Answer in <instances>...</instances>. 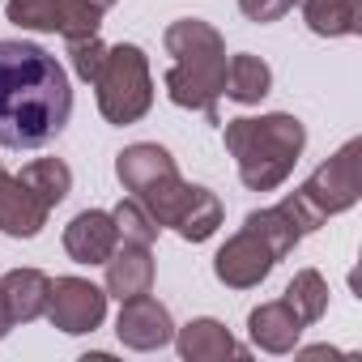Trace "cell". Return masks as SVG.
Wrapping results in <instances>:
<instances>
[{
    "label": "cell",
    "instance_id": "6",
    "mask_svg": "<svg viewBox=\"0 0 362 362\" xmlns=\"http://www.w3.org/2000/svg\"><path fill=\"white\" fill-rule=\"evenodd\" d=\"M43 315L52 320V328H60L69 337L94 332L107 320V290H98L86 277H56L52 290H47V311Z\"/></svg>",
    "mask_w": 362,
    "mask_h": 362
},
{
    "label": "cell",
    "instance_id": "14",
    "mask_svg": "<svg viewBox=\"0 0 362 362\" xmlns=\"http://www.w3.org/2000/svg\"><path fill=\"white\" fill-rule=\"evenodd\" d=\"M179 166H175V158L162 149V145H153V141H136V145H128V149H119L115 153V179L124 184V192H141V188H149V184H158V179H166V175H175Z\"/></svg>",
    "mask_w": 362,
    "mask_h": 362
},
{
    "label": "cell",
    "instance_id": "28",
    "mask_svg": "<svg viewBox=\"0 0 362 362\" xmlns=\"http://www.w3.org/2000/svg\"><path fill=\"white\" fill-rule=\"evenodd\" d=\"M94 5H103V9H111V5H115V0H94Z\"/></svg>",
    "mask_w": 362,
    "mask_h": 362
},
{
    "label": "cell",
    "instance_id": "13",
    "mask_svg": "<svg viewBox=\"0 0 362 362\" xmlns=\"http://www.w3.org/2000/svg\"><path fill=\"white\" fill-rule=\"evenodd\" d=\"M247 337L264 354H290L303 337V320L286 307V298H273V303H260L247 315Z\"/></svg>",
    "mask_w": 362,
    "mask_h": 362
},
{
    "label": "cell",
    "instance_id": "3",
    "mask_svg": "<svg viewBox=\"0 0 362 362\" xmlns=\"http://www.w3.org/2000/svg\"><path fill=\"white\" fill-rule=\"evenodd\" d=\"M222 141H226V153L239 166L243 188L273 192L298 166L303 145H307V128H303V119H294L286 111H273V115H260V119L239 115V119L222 124Z\"/></svg>",
    "mask_w": 362,
    "mask_h": 362
},
{
    "label": "cell",
    "instance_id": "29",
    "mask_svg": "<svg viewBox=\"0 0 362 362\" xmlns=\"http://www.w3.org/2000/svg\"><path fill=\"white\" fill-rule=\"evenodd\" d=\"M0 170H5V166H0Z\"/></svg>",
    "mask_w": 362,
    "mask_h": 362
},
{
    "label": "cell",
    "instance_id": "19",
    "mask_svg": "<svg viewBox=\"0 0 362 362\" xmlns=\"http://www.w3.org/2000/svg\"><path fill=\"white\" fill-rule=\"evenodd\" d=\"M18 179H22V184H26L47 209L64 205L69 192H73V170H69V162H60V158H35V162L22 166Z\"/></svg>",
    "mask_w": 362,
    "mask_h": 362
},
{
    "label": "cell",
    "instance_id": "21",
    "mask_svg": "<svg viewBox=\"0 0 362 362\" xmlns=\"http://www.w3.org/2000/svg\"><path fill=\"white\" fill-rule=\"evenodd\" d=\"M243 226L256 230V235L277 252V260H286V256L298 247V239H303V230L294 226V218H290L281 205H273V209H252V214L243 218Z\"/></svg>",
    "mask_w": 362,
    "mask_h": 362
},
{
    "label": "cell",
    "instance_id": "16",
    "mask_svg": "<svg viewBox=\"0 0 362 362\" xmlns=\"http://www.w3.org/2000/svg\"><path fill=\"white\" fill-rule=\"evenodd\" d=\"M170 226L179 230V239H188V243H205V239H214V235H218V226H222V201H218L209 188H197V184H192Z\"/></svg>",
    "mask_w": 362,
    "mask_h": 362
},
{
    "label": "cell",
    "instance_id": "5",
    "mask_svg": "<svg viewBox=\"0 0 362 362\" xmlns=\"http://www.w3.org/2000/svg\"><path fill=\"white\" fill-rule=\"evenodd\" d=\"M98 90V111L107 124L124 128L149 115L153 107V77H149V56L136 43H115L107 47V60L98 77L90 81Z\"/></svg>",
    "mask_w": 362,
    "mask_h": 362
},
{
    "label": "cell",
    "instance_id": "18",
    "mask_svg": "<svg viewBox=\"0 0 362 362\" xmlns=\"http://www.w3.org/2000/svg\"><path fill=\"white\" fill-rule=\"evenodd\" d=\"M269 90H273V69H269L260 56L239 52V56L226 60V94H230L235 103L252 107V103L269 98Z\"/></svg>",
    "mask_w": 362,
    "mask_h": 362
},
{
    "label": "cell",
    "instance_id": "10",
    "mask_svg": "<svg viewBox=\"0 0 362 362\" xmlns=\"http://www.w3.org/2000/svg\"><path fill=\"white\" fill-rule=\"evenodd\" d=\"M47 214L52 209L22 184L18 175L0 170V230L13 235V239H35L47 226Z\"/></svg>",
    "mask_w": 362,
    "mask_h": 362
},
{
    "label": "cell",
    "instance_id": "25",
    "mask_svg": "<svg viewBox=\"0 0 362 362\" xmlns=\"http://www.w3.org/2000/svg\"><path fill=\"white\" fill-rule=\"evenodd\" d=\"M69 60H73V73H77L81 81H94L98 69H103V60H107V43H103L98 35L77 39V43H69Z\"/></svg>",
    "mask_w": 362,
    "mask_h": 362
},
{
    "label": "cell",
    "instance_id": "20",
    "mask_svg": "<svg viewBox=\"0 0 362 362\" xmlns=\"http://www.w3.org/2000/svg\"><path fill=\"white\" fill-rule=\"evenodd\" d=\"M286 307L303 320V328L320 324L324 311H328V281L315 273V269H298L286 286Z\"/></svg>",
    "mask_w": 362,
    "mask_h": 362
},
{
    "label": "cell",
    "instance_id": "26",
    "mask_svg": "<svg viewBox=\"0 0 362 362\" xmlns=\"http://www.w3.org/2000/svg\"><path fill=\"white\" fill-rule=\"evenodd\" d=\"M294 9V0H239V13L256 26H269V22H281L286 13Z\"/></svg>",
    "mask_w": 362,
    "mask_h": 362
},
{
    "label": "cell",
    "instance_id": "8",
    "mask_svg": "<svg viewBox=\"0 0 362 362\" xmlns=\"http://www.w3.org/2000/svg\"><path fill=\"white\" fill-rule=\"evenodd\" d=\"M115 337H119L128 349H141V354H149V349H162V345H170V337H175V320H170V311H166L158 298H149V294H136V298L119 303Z\"/></svg>",
    "mask_w": 362,
    "mask_h": 362
},
{
    "label": "cell",
    "instance_id": "23",
    "mask_svg": "<svg viewBox=\"0 0 362 362\" xmlns=\"http://www.w3.org/2000/svg\"><path fill=\"white\" fill-rule=\"evenodd\" d=\"M111 222H115V235L124 239V243H153L158 239V222H153V214L136 201V197H128V201H119L115 209H111Z\"/></svg>",
    "mask_w": 362,
    "mask_h": 362
},
{
    "label": "cell",
    "instance_id": "9",
    "mask_svg": "<svg viewBox=\"0 0 362 362\" xmlns=\"http://www.w3.org/2000/svg\"><path fill=\"white\" fill-rule=\"evenodd\" d=\"M119 247L115 222L107 209H81L69 226H64V252L77 264H107V256Z\"/></svg>",
    "mask_w": 362,
    "mask_h": 362
},
{
    "label": "cell",
    "instance_id": "4",
    "mask_svg": "<svg viewBox=\"0 0 362 362\" xmlns=\"http://www.w3.org/2000/svg\"><path fill=\"white\" fill-rule=\"evenodd\" d=\"M358 153H362V141H345L328 162H320V166L311 170V179H307L298 192H290V197L281 201V209L294 218V226H298L303 235L320 230L332 214H345V209L358 205V197H362Z\"/></svg>",
    "mask_w": 362,
    "mask_h": 362
},
{
    "label": "cell",
    "instance_id": "2",
    "mask_svg": "<svg viewBox=\"0 0 362 362\" xmlns=\"http://www.w3.org/2000/svg\"><path fill=\"white\" fill-rule=\"evenodd\" d=\"M162 47L170 56L166 69L170 103L209 115V124H222L218 98L226 94V39L201 18H179L162 30Z\"/></svg>",
    "mask_w": 362,
    "mask_h": 362
},
{
    "label": "cell",
    "instance_id": "7",
    "mask_svg": "<svg viewBox=\"0 0 362 362\" xmlns=\"http://www.w3.org/2000/svg\"><path fill=\"white\" fill-rule=\"evenodd\" d=\"M273 264H277V252L256 235V230H239V235H230L222 247H218V256H214V277L222 281V286H230V290H252V286H260L269 273H273Z\"/></svg>",
    "mask_w": 362,
    "mask_h": 362
},
{
    "label": "cell",
    "instance_id": "24",
    "mask_svg": "<svg viewBox=\"0 0 362 362\" xmlns=\"http://www.w3.org/2000/svg\"><path fill=\"white\" fill-rule=\"evenodd\" d=\"M103 13H107V9L94 5V0H64V13H60V35H64V43H77V39L98 35Z\"/></svg>",
    "mask_w": 362,
    "mask_h": 362
},
{
    "label": "cell",
    "instance_id": "22",
    "mask_svg": "<svg viewBox=\"0 0 362 362\" xmlns=\"http://www.w3.org/2000/svg\"><path fill=\"white\" fill-rule=\"evenodd\" d=\"M9 22L22 30H39V35H60V13L64 0H9L5 5Z\"/></svg>",
    "mask_w": 362,
    "mask_h": 362
},
{
    "label": "cell",
    "instance_id": "17",
    "mask_svg": "<svg viewBox=\"0 0 362 362\" xmlns=\"http://www.w3.org/2000/svg\"><path fill=\"white\" fill-rule=\"evenodd\" d=\"M303 5V22L311 35L320 39H345L362 30V9L358 0H298Z\"/></svg>",
    "mask_w": 362,
    "mask_h": 362
},
{
    "label": "cell",
    "instance_id": "1",
    "mask_svg": "<svg viewBox=\"0 0 362 362\" xmlns=\"http://www.w3.org/2000/svg\"><path fill=\"white\" fill-rule=\"evenodd\" d=\"M73 115V86L64 64L26 39H0V145H52Z\"/></svg>",
    "mask_w": 362,
    "mask_h": 362
},
{
    "label": "cell",
    "instance_id": "27",
    "mask_svg": "<svg viewBox=\"0 0 362 362\" xmlns=\"http://www.w3.org/2000/svg\"><path fill=\"white\" fill-rule=\"evenodd\" d=\"M13 328V315H9V303H5V290H0V337H9Z\"/></svg>",
    "mask_w": 362,
    "mask_h": 362
},
{
    "label": "cell",
    "instance_id": "15",
    "mask_svg": "<svg viewBox=\"0 0 362 362\" xmlns=\"http://www.w3.org/2000/svg\"><path fill=\"white\" fill-rule=\"evenodd\" d=\"M0 290H5V303H9V315L13 324H30L47 311V290H52V277L39 273V269H9L0 277Z\"/></svg>",
    "mask_w": 362,
    "mask_h": 362
},
{
    "label": "cell",
    "instance_id": "11",
    "mask_svg": "<svg viewBox=\"0 0 362 362\" xmlns=\"http://www.w3.org/2000/svg\"><path fill=\"white\" fill-rule=\"evenodd\" d=\"M175 349H179V358L184 362H222V358H247V349L243 345H235V337H230V328L222 324V320H209V315H201V320H192V324H184V328H175Z\"/></svg>",
    "mask_w": 362,
    "mask_h": 362
},
{
    "label": "cell",
    "instance_id": "12",
    "mask_svg": "<svg viewBox=\"0 0 362 362\" xmlns=\"http://www.w3.org/2000/svg\"><path fill=\"white\" fill-rule=\"evenodd\" d=\"M153 290V256L145 243H124L107 256V298H136Z\"/></svg>",
    "mask_w": 362,
    "mask_h": 362
}]
</instances>
